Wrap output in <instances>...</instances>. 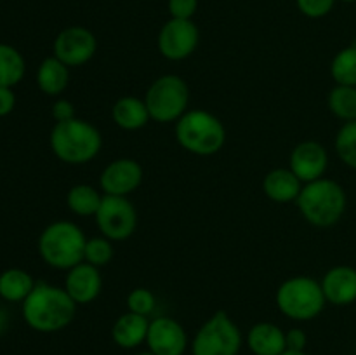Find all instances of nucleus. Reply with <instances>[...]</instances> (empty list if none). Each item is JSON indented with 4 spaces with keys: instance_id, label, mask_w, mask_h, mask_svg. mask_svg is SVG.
Listing matches in <instances>:
<instances>
[{
    "instance_id": "f257e3e1",
    "label": "nucleus",
    "mask_w": 356,
    "mask_h": 355,
    "mask_svg": "<svg viewBox=\"0 0 356 355\" xmlns=\"http://www.w3.org/2000/svg\"><path fill=\"white\" fill-rule=\"evenodd\" d=\"M76 303L65 287L37 282L23 301V319L37 333H58L73 322Z\"/></svg>"
},
{
    "instance_id": "f03ea898",
    "label": "nucleus",
    "mask_w": 356,
    "mask_h": 355,
    "mask_svg": "<svg viewBox=\"0 0 356 355\" xmlns=\"http://www.w3.org/2000/svg\"><path fill=\"white\" fill-rule=\"evenodd\" d=\"M51 150L61 162L70 166H82L90 162L103 146L99 129L83 118L56 122L49 136Z\"/></svg>"
},
{
    "instance_id": "7ed1b4c3",
    "label": "nucleus",
    "mask_w": 356,
    "mask_h": 355,
    "mask_svg": "<svg viewBox=\"0 0 356 355\" xmlns=\"http://www.w3.org/2000/svg\"><path fill=\"white\" fill-rule=\"evenodd\" d=\"M296 204L309 225L327 228L336 225L343 218L346 211V194L343 187L334 180L320 178L312 183L302 184Z\"/></svg>"
},
{
    "instance_id": "20e7f679",
    "label": "nucleus",
    "mask_w": 356,
    "mask_h": 355,
    "mask_svg": "<svg viewBox=\"0 0 356 355\" xmlns=\"http://www.w3.org/2000/svg\"><path fill=\"white\" fill-rule=\"evenodd\" d=\"M86 244V233L76 223L58 219L40 233L38 253L49 267L70 270L83 261Z\"/></svg>"
},
{
    "instance_id": "39448f33",
    "label": "nucleus",
    "mask_w": 356,
    "mask_h": 355,
    "mask_svg": "<svg viewBox=\"0 0 356 355\" xmlns=\"http://www.w3.org/2000/svg\"><path fill=\"white\" fill-rule=\"evenodd\" d=\"M176 139L186 152L198 157H211L221 152L226 143V129L214 113L188 110L176 122Z\"/></svg>"
},
{
    "instance_id": "423d86ee",
    "label": "nucleus",
    "mask_w": 356,
    "mask_h": 355,
    "mask_svg": "<svg viewBox=\"0 0 356 355\" xmlns=\"http://www.w3.org/2000/svg\"><path fill=\"white\" fill-rule=\"evenodd\" d=\"M277 306L285 317L298 322H308L318 317L327 305L322 284L308 275L287 278L277 289Z\"/></svg>"
},
{
    "instance_id": "0eeeda50",
    "label": "nucleus",
    "mask_w": 356,
    "mask_h": 355,
    "mask_svg": "<svg viewBox=\"0 0 356 355\" xmlns=\"http://www.w3.org/2000/svg\"><path fill=\"white\" fill-rule=\"evenodd\" d=\"M145 103L152 120L159 124L177 122L186 113L190 104L188 84L174 73L159 77L146 90Z\"/></svg>"
},
{
    "instance_id": "6e6552de",
    "label": "nucleus",
    "mask_w": 356,
    "mask_h": 355,
    "mask_svg": "<svg viewBox=\"0 0 356 355\" xmlns=\"http://www.w3.org/2000/svg\"><path fill=\"white\" fill-rule=\"evenodd\" d=\"M242 331L226 312L219 310L209 317L197 331L191 343L193 355H238L242 348Z\"/></svg>"
},
{
    "instance_id": "1a4fd4ad",
    "label": "nucleus",
    "mask_w": 356,
    "mask_h": 355,
    "mask_svg": "<svg viewBox=\"0 0 356 355\" xmlns=\"http://www.w3.org/2000/svg\"><path fill=\"white\" fill-rule=\"evenodd\" d=\"M94 218L99 232L111 242L127 240L138 228V211L129 197L104 195Z\"/></svg>"
},
{
    "instance_id": "9d476101",
    "label": "nucleus",
    "mask_w": 356,
    "mask_h": 355,
    "mask_svg": "<svg viewBox=\"0 0 356 355\" xmlns=\"http://www.w3.org/2000/svg\"><path fill=\"white\" fill-rule=\"evenodd\" d=\"M200 30L193 19H176L170 17L159 31V51L169 61H183L190 58L198 47Z\"/></svg>"
},
{
    "instance_id": "9b49d317",
    "label": "nucleus",
    "mask_w": 356,
    "mask_h": 355,
    "mask_svg": "<svg viewBox=\"0 0 356 355\" xmlns=\"http://www.w3.org/2000/svg\"><path fill=\"white\" fill-rule=\"evenodd\" d=\"M97 51L96 35L83 26H68L54 38V56L68 68H76L94 58Z\"/></svg>"
},
{
    "instance_id": "f8f14e48",
    "label": "nucleus",
    "mask_w": 356,
    "mask_h": 355,
    "mask_svg": "<svg viewBox=\"0 0 356 355\" xmlns=\"http://www.w3.org/2000/svg\"><path fill=\"white\" fill-rule=\"evenodd\" d=\"M146 345L155 355H184L188 348V334L172 317H155L149 320Z\"/></svg>"
},
{
    "instance_id": "ddd939ff",
    "label": "nucleus",
    "mask_w": 356,
    "mask_h": 355,
    "mask_svg": "<svg viewBox=\"0 0 356 355\" xmlns=\"http://www.w3.org/2000/svg\"><path fill=\"white\" fill-rule=\"evenodd\" d=\"M143 167L134 159H117L108 164L99 176V187L104 195L129 197L143 183Z\"/></svg>"
},
{
    "instance_id": "4468645a",
    "label": "nucleus",
    "mask_w": 356,
    "mask_h": 355,
    "mask_svg": "<svg viewBox=\"0 0 356 355\" xmlns=\"http://www.w3.org/2000/svg\"><path fill=\"white\" fill-rule=\"evenodd\" d=\"M329 166V153L318 141H302L291 152L289 167L302 181V184L320 180Z\"/></svg>"
},
{
    "instance_id": "2eb2a0df",
    "label": "nucleus",
    "mask_w": 356,
    "mask_h": 355,
    "mask_svg": "<svg viewBox=\"0 0 356 355\" xmlns=\"http://www.w3.org/2000/svg\"><path fill=\"white\" fill-rule=\"evenodd\" d=\"M65 289L76 305H89L103 291V277L99 268L87 261L70 268L65 278Z\"/></svg>"
},
{
    "instance_id": "dca6fc26",
    "label": "nucleus",
    "mask_w": 356,
    "mask_h": 355,
    "mask_svg": "<svg viewBox=\"0 0 356 355\" xmlns=\"http://www.w3.org/2000/svg\"><path fill=\"white\" fill-rule=\"evenodd\" d=\"M322 289L327 303L346 306L356 301V270L351 267H334L323 275Z\"/></svg>"
},
{
    "instance_id": "f3484780",
    "label": "nucleus",
    "mask_w": 356,
    "mask_h": 355,
    "mask_svg": "<svg viewBox=\"0 0 356 355\" xmlns=\"http://www.w3.org/2000/svg\"><path fill=\"white\" fill-rule=\"evenodd\" d=\"M149 329V319L145 315H139L134 312H125L115 320L113 327H111V338H113L115 345L124 350H134V348L141 347L146 343V336H148Z\"/></svg>"
},
{
    "instance_id": "a211bd4d",
    "label": "nucleus",
    "mask_w": 356,
    "mask_h": 355,
    "mask_svg": "<svg viewBox=\"0 0 356 355\" xmlns=\"http://www.w3.org/2000/svg\"><path fill=\"white\" fill-rule=\"evenodd\" d=\"M302 190V181L291 171V167H277L263 180V191L277 204H289L298 200Z\"/></svg>"
},
{
    "instance_id": "6ab92c4d",
    "label": "nucleus",
    "mask_w": 356,
    "mask_h": 355,
    "mask_svg": "<svg viewBox=\"0 0 356 355\" xmlns=\"http://www.w3.org/2000/svg\"><path fill=\"white\" fill-rule=\"evenodd\" d=\"M247 345L254 355H282L287 350L285 333L273 322H257L247 334Z\"/></svg>"
},
{
    "instance_id": "aec40b11",
    "label": "nucleus",
    "mask_w": 356,
    "mask_h": 355,
    "mask_svg": "<svg viewBox=\"0 0 356 355\" xmlns=\"http://www.w3.org/2000/svg\"><path fill=\"white\" fill-rule=\"evenodd\" d=\"M111 117L115 124L124 131H139L152 120L145 100L136 96H124L117 100L111 108Z\"/></svg>"
},
{
    "instance_id": "412c9836",
    "label": "nucleus",
    "mask_w": 356,
    "mask_h": 355,
    "mask_svg": "<svg viewBox=\"0 0 356 355\" xmlns=\"http://www.w3.org/2000/svg\"><path fill=\"white\" fill-rule=\"evenodd\" d=\"M70 84V68L56 56L45 58L37 70V86L47 96H59Z\"/></svg>"
},
{
    "instance_id": "4be33fe9",
    "label": "nucleus",
    "mask_w": 356,
    "mask_h": 355,
    "mask_svg": "<svg viewBox=\"0 0 356 355\" xmlns=\"http://www.w3.org/2000/svg\"><path fill=\"white\" fill-rule=\"evenodd\" d=\"M35 284L30 274L21 268H9L0 274V298L9 303H23L33 291Z\"/></svg>"
},
{
    "instance_id": "5701e85b",
    "label": "nucleus",
    "mask_w": 356,
    "mask_h": 355,
    "mask_svg": "<svg viewBox=\"0 0 356 355\" xmlns=\"http://www.w3.org/2000/svg\"><path fill=\"white\" fill-rule=\"evenodd\" d=\"M104 195H101L92 184L80 183L70 188L66 195V204L70 211L76 216H96Z\"/></svg>"
},
{
    "instance_id": "b1692460",
    "label": "nucleus",
    "mask_w": 356,
    "mask_h": 355,
    "mask_svg": "<svg viewBox=\"0 0 356 355\" xmlns=\"http://www.w3.org/2000/svg\"><path fill=\"white\" fill-rule=\"evenodd\" d=\"M26 63L23 54L9 44H0V86L14 87L23 80Z\"/></svg>"
},
{
    "instance_id": "393cba45",
    "label": "nucleus",
    "mask_w": 356,
    "mask_h": 355,
    "mask_svg": "<svg viewBox=\"0 0 356 355\" xmlns=\"http://www.w3.org/2000/svg\"><path fill=\"white\" fill-rule=\"evenodd\" d=\"M329 110L341 120H356V87L336 86L329 93Z\"/></svg>"
},
{
    "instance_id": "a878e982",
    "label": "nucleus",
    "mask_w": 356,
    "mask_h": 355,
    "mask_svg": "<svg viewBox=\"0 0 356 355\" xmlns=\"http://www.w3.org/2000/svg\"><path fill=\"white\" fill-rule=\"evenodd\" d=\"M330 73L337 86L356 87V42L337 52L330 65Z\"/></svg>"
},
{
    "instance_id": "bb28decb",
    "label": "nucleus",
    "mask_w": 356,
    "mask_h": 355,
    "mask_svg": "<svg viewBox=\"0 0 356 355\" xmlns=\"http://www.w3.org/2000/svg\"><path fill=\"white\" fill-rule=\"evenodd\" d=\"M336 152L348 167L356 169V120L346 122L336 136Z\"/></svg>"
},
{
    "instance_id": "cd10ccee",
    "label": "nucleus",
    "mask_w": 356,
    "mask_h": 355,
    "mask_svg": "<svg viewBox=\"0 0 356 355\" xmlns=\"http://www.w3.org/2000/svg\"><path fill=\"white\" fill-rule=\"evenodd\" d=\"M113 260V244L106 237H94L87 239L86 253H83V261L101 268Z\"/></svg>"
},
{
    "instance_id": "c85d7f7f",
    "label": "nucleus",
    "mask_w": 356,
    "mask_h": 355,
    "mask_svg": "<svg viewBox=\"0 0 356 355\" xmlns=\"http://www.w3.org/2000/svg\"><path fill=\"white\" fill-rule=\"evenodd\" d=\"M156 306V298L149 289L136 287L127 294V310L139 313V315L149 317Z\"/></svg>"
},
{
    "instance_id": "c756f323",
    "label": "nucleus",
    "mask_w": 356,
    "mask_h": 355,
    "mask_svg": "<svg viewBox=\"0 0 356 355\" xmlns=\"http://www.w3.org/2000/svg\"><path fill=\"white\" fill-rule=\"evenodd\" d=\"M296 3H298V9L301 10V14H305L306 17L318 19V17L327 16L334 9L336 0H296Z\"/></svg>"
},
{
    "instance_id": "7c9ffc66",
    "label": "nucleus",
    "mask_w": 356,
    "mask_h": 355,
    "mask_svg": "<svg viewBox=\"0 0 356 355\" xmlns=\"http://www.w3.org/2000/svg\"><path fill=\"white\" fill-rule=\"evenodd\" d=\"M170 17L176 19H191L198 9V0H169Z\"/></svg>"
},
{
    "instance_id": "2f4dec72",
    "label": "nucleus",
    "mask_w": 356,
    "mask_h": 355,
    "mask_svg": "<svg viewBox=\"0 0 356 355\" xmlns=\"http://www.w3.org/2000/svg\"><path fill=\"white\" fill-rule=\"evenodd\" d=\"M52 117H54L56 122H66L75 118V106H73L72 101L68 100H56L54 104H52L51 110Z\"/></svg>"
},
{
    "instance_id": "473e14b6",
    "label": "nucleus",
    "mask_w": 356,
    "mask_h": 355,
    "mask_svg": "<svg viewBox=\"0 0 356 355\" xmlns=\"http://www.w3.org/2000/svg\"><path fill=\"white\" fill-rule=\"evenodd\" d=\"M285 343H287V350L305 352L306 343H308V336L301 327H292L291 331L285 333Z\"/></svg>"
},
{
    "instance_id": "72a5a7b5",
    "label": "nucleus",
    "mask_w": 356,
    "mask_h": 355,
    "mask_svg": "<svg viewBox=\"0 0 356 355\" xmlns=\"http://www.w3.org/2000/svg\"><path fill=\"white\" fill-rule=\"evenodd\" d=\"M16 106V94L13 87L0 86V117H7Z\"/></svg>"
},
{
    "instance_id": "f704fd0d",
    "label": "nucleus",
    "mask_w": 356,
    "mask_h": 355,
    "mask_svg": "<svg viewBox=\"0 0 356 355\" xmlns=\"http://www.w3.org/2000/svg\"><path fill=\"white\" fill-rule=\"evenodd\" d=\"M7 326H9V315H7L3 310H0V336L7 331Z\"/></svg>"
},
{
    "instance_id": "c9c22d12",
    "label": "nucleus",
    "mask_w": 356,
    "mask_h": 355,
    "mask_svg": "<svg viewBox=\"0 0 356 355\" xmlns=\"http://www.w3.org/2000/svg\"><path fill=\"white\" fill-rule=\"evenodd\" d=\"M282 355H308L306 352H296V350H285Z\"/></svg>"
},
{
    "instance_id": "e433bc0d",
    "label": "nucleus",
    "mask_w": 356,
    "mask_h": 355,
    "mask_svg": "<svg viewBox=\"0 0 356 355\" xmlns=\"http://www.w3.org/2000/svg\"><path fill=\"white\" fill-rule=\"evenodd\" d=\"M136 355H155V354H152V352H139V354H136Z\"/></svg>"
},
{
    "instance_id": "4c0bfd02",
    "label": "nucleus",
    "mask_w": 356,
    "mask_h": 355,
    "mask_svg": "<svg viewBox=\"0 0 356 355\" xmlns=\"http://www.w3.org/2000/svg\"><path fill=\"white\" fill-rule=\"evenodd\" d=\"M343 2H356V0H343Z\"/></svg>"
}]
</instances>
